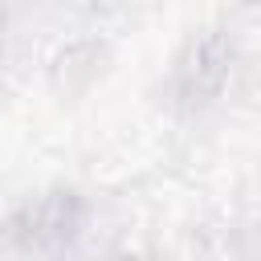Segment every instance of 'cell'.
I'll list each match as a JSON object with an SVG mask.
<instances>
[{
    "label": "cell",
    "instance_id": "cell-1",
    "mask_svg": "<svg viewBox=\"0 0 261 261\" xmlns=\"http://www.w3.org/2000/svg\"><path fill=\"white\" fill-rule=\"evenodd\" d=\"M77 224H82V204H77V196L53 192V196L29 204V208L16 216L12 228H16V237H20L29 249L53 253V249H61V245H69V241L77 237Z\"/></svg>",
    "mask_w": 261,
    "mask_h": 261
}]
</instances>
